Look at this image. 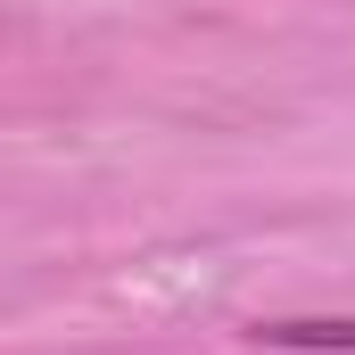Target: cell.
<instances>
[{"label":"cell","instance_id":"1","mask_svg":"<svg viewBox=\"0 0 355 355\" xmlns=\"http://www.w3.org/2000/svg\"><path fill=\"white\" fill-rule=\"evenodd\" d=\"M257 347H306V355H355V314H289V322H257Z\"/></svg>","mask_w":355,"mask_h":355}]
</instances>
